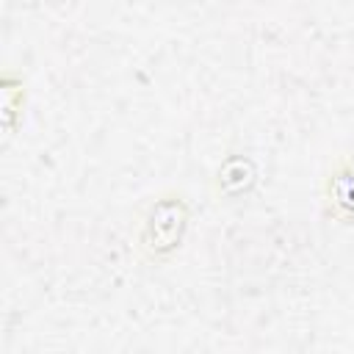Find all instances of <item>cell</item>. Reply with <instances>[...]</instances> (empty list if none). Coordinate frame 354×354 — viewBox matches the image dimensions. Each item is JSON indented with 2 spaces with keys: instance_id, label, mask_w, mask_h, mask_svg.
I'll return each mask as SVG.
<instances>
[{
  "instance_id": "6da1fadb",
  "label": "cell",
  "mask_w": 354,
  "mask_h": 354,
  "mask_svg": "<svg viewBox=\"0 0 354 354\" xmlns=\"http://www.w3.org/2000/svg\"><path fill=\"white\" fill-rule=\"evenodd\" d=\"M194 205L183 188H160L147 196L133 216V249L147 266H169L185 246Z\"/></svg>"
},
{
  "instance_id": "277c9868",
  "label": "cell",
  "mask_w": 354,
  "mask_h": 354,
  "mask_svg": "<svg viewBox=\"0 0 354 354\" xmlns=\"http://www.w3.org/2000/svg\"><path fill=\"white\" fill-rule=\"evenodd\" d=\"M0 91H3V130H6V136H14L17 127L25 122V108H28L25 75H19L8 66L0 77Z\"/></svg>"
},
{
  "instance_id": "7a4b0ae2",
  "label": "cell",
  "mask_w": 354,
  "mask_h": 354,
  "mask_svg": "<svg viewBox=\"0 0 354 354\" xmlns=\"http://www.w3.org/2000/svg\"><path fill=\"white\" fill-rule=\"evenodd\" d=\"M321 216L337 227H354V155L343 152L329 160L321 185Z\"/></svg>"
},
{
  "instance_id": "3957f363",
  "label": "cell",
  "mask_w": 354,
  "mask_h": 354,
  "mask_svg": "<svg viewBox=\"0 0 354 354\" xmlns=\"http://www.w3.org/2000/svg\"><path fill=\"white\" fill-rule=\"evenodd\" d=\"M260 180V169H257V160L243 152V149H232L227 152L218 166L213 169V177H210V191L216 196V202H224V205H232V202H241L246 199L254 185Z\"/></svg>"
}]
</instances>
